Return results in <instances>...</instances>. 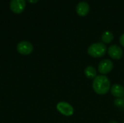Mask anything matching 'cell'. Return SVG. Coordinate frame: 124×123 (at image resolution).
Masks as SVG:
<instances>
[{"instance_id":"1","label":"cell","mask_w":124,"mask_h":123,"mask_svg":"<svg viewBox=\"0 0 124 123\" xmlns=\"http://www.w3.org/2000/svg\"><path fill=\"white\" fill-rule=\"evenodd\" d=\"M110 87L109 78L103 75H97L92 83V88L98 95H105L110 90Z\"/></svg>"},{"instance_id":"2","label":"cell","mask_w":124,"mask_h":123,"mask_svg":"<svg viewBox=\"0 0 124 123\" xmlns=\"http://www.w3.org/2000/svg\"><path fill=\"white\" fill-rule=\"evenodd\" d=\"M107 52V47L105 43L102 42L94 43L90 45L87 49V53L89 56L94 58H100L105 55Z\"/></svg>"},{"instance_id":"3","label":"cell","mask_w":124,"mask_h":123,"mask_svg":"<svg viewBox=\"0 0 124 123\" xmlns=\"http://www.w3.org/2000/svg\"><path fill=\"white\" fill-rule=\"evenodd\" d=\"M57 111L64 116L70 117L73 115L74 109L73 107L68 102L65 101H60L57 104Z\"/></svg>"},{"instance_id":"4","label":"cell","mask_w":124,"mask_h":123,"mask_svg":"<svg viewBox=\"0 0 124 123\" xmlns=\"http://www.w3.org/2000/svg\"><path fill=\"white\" fill-rule=\"evenodd\" d=\"M113 68V63L110 59H105L100 62L98 65V71L101 75H106L108 74L112 71Z\"/></svg>"},{"instance_id":"5","label":"cell","mask_w":124,"mask_h":123,"mask_svg":"<svg viewBox=\"0 0 124 123\" xmlns=\"http://www.w3.org/2000/svg\"><path fill=\"white\" fill-rule=\"evenodd\" d=\"M108 55L110 58L115 60H119L121 59V57L124 55L123 49L116 44H113L109 46L108 49Z\"/></svg>"},{"instance_id":"6","label":"cell","mask_w":124,"mask_h":123,"mask_svg":"<svg viewBox=\"0 0 124 123\" xmlns=\"http://www.w3.org/2000/svg\"><path fill=\"white\" fill-rule=\"evenodd\" d=\"M17 50L20 54L28 55L33 51V46L30 42L23 41L18 43V44L17 45Z\"/></svg>"},{"instance_id":"7","label":"cell","mask_w":124,"mask_h":123,"mask_svg":"<svg viewBox=\"0 0 124 123\" xmlns=\"http://www.w3.org/2000/svg\"><path fill=\"white\" fill-rule=\"evenodd\" d=\"M10 9L16 14H20L23 12L25 7V0H11L10 1Z\"/></svg>"},{"instance_id":"8","label":"cell","mask_w":124,"mask_h":123,"mask_svg":"<svg viewBox=\"0 0 124 123\" xmlns=\"http://www.w3.org/2000/svg\"><path fill=\"white\" fill-rule=\"evenodd\" d=\"M89 9H90L89 4L86 1L79 2L76 8V13L80 17H85L86 15H87L88 13L89 12Z\"/></svg>"},{"instance_id":"9","label":"cell","mask_w":124,"mask_h":123,"mask_svg":"<svg viewBox=\"0 0 124 123\" xmlns=\"http://www.w3.org/2000/svg\"><path fill=\"white\" fill-rule=\"evenodd\" d=\"M111 94L116 98H122L124 97V87L121 85L116 83L110 87Z\"/></svg>"},{"instance_id":"10","label":"cell","mask_w":124,"mask_h":123,"mask_svg":"<svg viewBox=\"0 0 124 123\" xmlns=\"http://www.w3.org/2000/svg\"><path fill=\"white\" fill-rule=\"evenodd\" d=\"M84 75L87 78L89 79H94L97 75V70L95 69V67H94L93 66H87L85 69H84Z\"/></svg>"},{"instance_id":"11","label":"cell","mask_w":124,"mask_h":123,"mask_svg":"<svg viewBox=\"0 0 124 123\" xmlns=\"http://www.w3.org/2000/svg\"><path fill=\"white\" fill-rule=\"evenodd\" d=\"M113 38H114L113 34V33H112L111 31H110V30H106V31H105V32L102 34V36H101V39H102V43H105H105L108 44V43H111V41L113 40Z\"/></svg>"},{"instance_id":"12","label":"cell","mask_w":124,"mask_h":123,"mask_svg":"<svg viewBox=\"0 0 124 123\" xmlns=\"http://www.w3.org/2000/svg\"><path fill=\"white\" fill-rule=\"evenodd\" d=\"M114 104L116 107L124 110V97L116 98L114 100Z\"/></svg>"},{"instance_id":"13","label":"cell","mask_w":124,"mask_h":123,"mask_svg":"<svg viewBox=\"0 0 124 123\" xmlns=\"http://www.w3.org/2000/svg\"><path fill=\"white\" fill-rule=\"evenodd\" d=\"M119 41H120V43H121V45L124 47V33H123L121 36V37H120V38H119Z\"/></svg>"},{"instance_id":"14","label":"cell","mask_w":124,"mask_h":123,"mask_svg":"<svg viewBox=\"0 0 124 123\" xmlns=\"http://www.w3.org/2000/svg\"><path fill=\"white\" fill-rule=\"evenodd\" d=\"M31 4H36V3H37L38 2V1L39 0H28Z\"/></svg>"},{"instance_id":"15","label":"cell","mask_w":124,"mask_h":123,"mask_svg":"<svg viewBox=\"0 0 124 123\" xmlns=\"http://www.w3.org/2000/svg\"><path fill=\"white\" fill-rule=\"evenodd\" d=\"M109 123H118L117 121H116V120H111L110 122Z\"/></svg>"},{"instance_id":"16","label":"cell","mask_w":124,"mask_h":123,"mask_svg":"<svg viewBox=\"0 0 124 123\" xmlns=\"http://www.w3.org/2000/svg\"><path fill=\"white\" fill-rule=\"evenodd\" d=\"M123 123H124V122H123Z\"/></svg>"}]
</instances>
